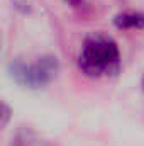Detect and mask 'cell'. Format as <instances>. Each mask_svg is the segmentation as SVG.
I'll use <instances>...</instances> for the list:
<instances>
[{
  "label": "cell",
  "instance_id": "obj_1",
  "mask_svg": "<svg viewBox=\"0 0 144 146\" xmlns=\"http://www.w3.org/2000/svg\"><path fill=\"white\" fill-rule=\"evenodd\" d=\"M78 68L90 78L115 75L120 68V51L117 42L104 33H92L83 39L78 54Z\"/></svg>",
  "mask_w": 144,
  "mask_h": 146
},
{
  "label": "cell",
  "instance_id": "obj_2",
  "mask_svg": "<svg viewBox=\"0 0 144 146\" xmlns=\"http://www.w3.org/2000/svg\"><path fill=\"white\" fill-rule=\"evenodd\" d=\"M59 70L58 60L54 56H41L36 63H27L22 58H14L7 72L9 76L20 87L26 88H41L48 85Z\"/></svg>",
  "mask_w": 144,
  "mask_h": 146
},
{
  "label": "cell",
  "instance_id": "obj_3",
  "mask_svg": "<svg viewBox=\"0 0 144 146\" xmlns=\"http://www.w3.org/2000/svg\"><path fill=\"white\" fill-rule=\"evenodd\" d=\"M114 26L117 29H143L144 14L141 12H122L114 17Z\"/></svg>",
  "mask_w": 144,
  "mask_h": 146
},
{
  "label": "cell",
  "instance_id": "obj_4",
  "mask_svg": "<svg viewBox=\"0 0 144 146\" xmlns=\"http://www.w3.org/2000/svg\"><path fill=\"white\" fill-rule=\"evenodd\" d=\"M10 121V107L0 100V127H5Z\"/></svg>",
  "mask_w": 144,
  "mask_h": 146
},
{
  "label": "cell",
  "instance_id": "obj_5",
  "mask_svg": "<svg viewBox=\"0 0 144 146\" xmlns=\"http://www.w3.org/2000/svg\"><path fill=\"white\" fill-rule=\"evenodd\" d=\"M66 3H70L71 7H78V5H81V0H65Z\"/></svg>",
  "mask_w": 144,
  "mask_h": 146
}]
</instances>
